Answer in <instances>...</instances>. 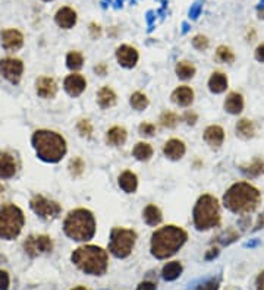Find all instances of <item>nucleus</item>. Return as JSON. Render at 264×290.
<instances>
[{
	"label": "nucleus",
	"mask_w": 264,
	"mask_h": 290,
	"mask_svg": "<svg viewBox=\"0 0 264 290\" xmlns=\"http://www.w3.org/2000/svg\"><path fill=\"white\" fill-rule=\"evenodd\" d=\"M163 152L170 160H179L185 154V144L182 142L181 139H169L165 144Z\"/></svg>",
	"instance_id": "nucleus-20"
},
{
	"label": "nucleus",
	"mask_w": 264,
	"mask_h": 290,
	"mask_svg": "<svg viewBox=\"0 0 264 290\" xmlns=\"http://www.w3.org/2000/svg\"><path fill=\"white\" fill-rule=\"evenodd\" d=\"M116 59H118V62H119L121 66L131 69V68H134V66L137 65V62H138V52H137L134 47L124 44V46L118 47V50H116Z\"/></svg>",
	"instance_id": "nucleus-12"
},
{
	"label": "nucleus",
	"mask_w": 264,
	"mask_h": 290,
	"mask_svg": "<svg viewBox=\"0 0 264 290\" xmlns=\"http://www.w3.org/2000/svg\"><path fill=\"white\" fill-rule=\"evenodd\" d=\"M264 227V213L258 217V221H257V224H255V229L254 230H260V229H263Z\"/></svg>",
	"instance_id": "nucleus-48"
},
{
	"label": "nucleus",
	"mask_w": 264,
	"mask_h": 290,
	"mask_svg": "<svg viewBox=\"0 0 264 290\" xmlns=\"http://www.w3.org/2000/svg\"><path fill=\"white\" fill-rule=\"evenodd\" d=\"M186 232L176 226H166L154 232L152 239V252L156 258L163 260L176 254L186 242Z\"/></svg>",
	"instance_id": "nucleus-2"
},
{
	"label": "nucleus",
	"mask_w": 264,
	"mask_h": 290,
	"mask_svg": "<svg viewBox=\"0 0 264 290\" xmlns=\"http://www.w3.org/2000/svg\"><path fill=\"white\" fill-rule=\"evenodd\" d=\"M257 290H264V271L260 273V276L257 277Z\"/></svg>",
	"instance_id": "nucleus-47"
},
{
	"label": "nucleus",
	"mask_w": 264,
	"mask_h": 290,
	"mask_svg": "<svg viewBox=\"0 0 264 290\" xmlns=\"http://www.w3.org/2000/svg\"><path fill=\"white\" fill-rule=\"evenodd\" d=\"M217 57L224 62V63H232L234 60H235V55H234V52L229 49V47H226V46H220L219 49H217Z\"/></svg>",
	"instance_id": "nucleus-36"
},
{
	"label": "nucleus",
	"mask_w": 264,
	"mask_h": 290,
	"mask_svg": "<svg viewBox=\"0 0 264 290\" xmlns=\"http://www.w3.org/2000/svg\"><path fill=\"white\" fill-rule=\"evenodd\" d=\"M78 131H80V134H81L83 137L90 138L91 134H93V126L90 123V120H87V119L80 120V123H78Z\"/></svg>",
	"instance_id": "nucleus-37"
},
{
	"label": "nucleus",
	"mask_w": 264,
	"mask_h": 290,
	"mask_svg": "<svg viewBox=\"0 0 264 290\" xmlns=\"http://www.w3.org/2000/svg\"><path fill=\"white\" fill-rule=\"evenodd\" d=\"M22 72H24V63L19 59L6 57L0 60V75L11 84L19 82Z\"/></svg>",
	"instance_id": "nucleus-10"
},
{
	"label": "nucleus",
	"mask_w": 264,
	"mask_h": 290,
	"mask_svg": "<svg viewBox=\"0 0 264 290\" xmlns=\"http://www.w3.org/2000/svg\"><path fill=\"white\" fill-rule=\"evenodd\" d=\"M32 147L39 158L47 163H57L66 154V141L52 131H37L32 135Z\"/></svg>",
	"instance_id": "nucleus-3"
},
{
	"label": "nucleus",
	"mask_w": 264,
	"mask_h": 290,
	"mask_svg": "<svg viewBox=\"0 0 264 290\" xmlns=\"http://www.w3.org/2000/svg\"><path fill=\"white\" fill-rule=\"evenodd\" d=\"M84 63V56L80 53V52H70L66 56V65L68 68L72 70H78L81 69Z\"/></svg>",
	"instance_id": "nucleus-32"
},
{
	"label": "nucleus",
	"mask_w": 264,
	"mask_h": 290,
	"mask_svg": "<svg viewBox=\"0 0 264 290\" xmlns=\"http://www.w3.org/2000/svg\"><path fill=\"white\" fill-rule=\"evenodd\" d=\"M56 24L63 29H69L77 24V12L68 6L60 8L55 16Z\"/></svg>",
	"instance_id": "nucleus-17"
},
{
	"label": "nucleus",
	"mask_w": 264,
	"mask_h": 290,
	"mask_svg": "<svg viewBox=\"0 0 264 290\" xmlns=\"http://www.w3.org/2000/svg\"><path fill=\"white\" fill-rule=\"evenodd\" d=\"M172 101H173L175 104L181 106V107H186V106H190V104L194 101V91H193L190 87H186V85L179 87V88H176V90L173 91Z\"/></svg>",
	"instance_id": "nucleus-19"
},
{
	"label": "nucleus",
	"mask_w": 264,
	"mask_h": 290,
	"mask_svg": "<svg viewBox=\"0 0 264 290\" xmlns=\"http://www.w3.org/2000/svg\"><path fill=\"white\" fill-rule=\"evenodd\" d=\"M0 192H2V186H0Z\"/></svg>",
	"instance_id": "nucleus-52"
},
{
	"label": "nucleus",
	"mask_w": 264,
	"mask_h": 290,
	"mask_svg": "<svg viewBox=\"0 0 264 290\" xmlns=\"http://www.w3.org/2000/svg\"><path fill=\"white\" fill-rule=\"evenodd\" d=\"M97 101L101 109H109V107L116 104V94H115V91H113L111 88H109V87H103V88L98 91Z\"/></svg>",
	"instance_id": "nucleus-25"
},
{
	"label": "nucleus",
	"mask_w": 264,
	"mask_h": 290,
	"mask_svg": "<svg viewBox=\"0 0 264 290\" xmlns=\"http://www.w3.org/2000/svg\"><path fill=\"white\" fill-rule=\"evenodd\" d=\"M24 44V35L18 29H6L2 32V46L8 52H16Z\"/></svg>",
	"instance_id": "nucleus-13"
},
{
	"label": "nucleus",
	"mask_w": 264,
	"mask_h": 290,
	"mask_svg": "<svg viewBox=\"0 0 264 290\" xmlns=\"http://www.w3.org/2000/svg\"><path fill=\"white\" fill-rule=\"evenodd\" d=\"M52 240L50 237L46 235H39V236H29L25 243H24V248L29 257H37L43 252H49L52 251Z\"/></svg>",
	"instance_id": "nucleus-11"
},
{
	"label": "nucleus",
	"mask_w": 264,
	"mask_h": 290,
	"mask_svg": "<svg viewBox=\"0 0 264 290\" xmlns=\"http://www.w3.org/2000/svg\"><path fill=\"white\" fill-rule=\"evenodd\" d=\"M16 173L15 158L5 151H0V179H11Z\"/></svg>",
	"instance_id": "nucleus-16"
},
{
	"label": "nucleus",
	"mask_w": 264,
	"mask_h": 290,
	"mask_svg": "<svg viewBox=\"0 0 264 290\" xmlns=\"http://www.w3.org/2000/svg\"><path fill=\"white\" fill-rule=\"evenodd\" d=\"M209 88L211 93L220 94L228 88V78L222 72H214L209 79Z\"/></svg>",
	"instance_id": "nucleus-24"
},
{
	"label": "nucleus",
	"mask_w": 264,
	"mask_h": 290,
	"mask_svg": "<svg viewBox=\"0 0 264 290\" xmlns=\"http://www.w3.org/2000/svg\"><path fill=\"white\" fill-rule=\"evenodd\" d=\"M238 233L237 232H234V230H228L226 233H223L220 237H219V240L222 242L223 245H229V243H232V242H235L238 239Z\"/></svg>",
	"instance_id": "nucleus-39"
},
{
	"label": "nucleus",
	"mask_w": 264,
	"mask_h": 290,
	"mask_svg": "<svg viewBox=\"0 0 264 290\" xmlns=\"http://www.w3.org/2000/svg\"><path fill=\"white\" fill-rule=\"evenodd\" d=\"M2 260H3V258H2V257H0V261H2Z\"/></svg>",
	"instance_id": "nucleus-51"
},
{
	"label": "nucleus",
	"mask_w": 264,
	"mask_h": 290,
	"mask_svg": "<svg viewBox=\"0 0 264 290\" xmlns=\"http://www.w3.org/2000/svg\"><path fill=\"white\" fill-rule=\"evenodd\" d=\"M217 254H219V251H217V249H210V252L206 255V258H207V260H211V258L217 257Z\"/></svg>",
	"instance_id": "nucleus-49"
},
{
	"label": "nucleus",
	"mask_w": 264,
	"mask_h": 290,
	"mask_svg": "<svg viewBox=\"0 0 264 290\" xmlns=\"http://www.w3.org/2000/svg\"><path fill=\"white\" fill-rule=\"evenodd\" d=\"M176 75L181 79H190L195 75V66L190 62H179L176 65Z\"/></svg>",
	"instance_id": "nucleus-31"
},
{
	"label": "nucleus",
	"mask_w": 264,
	"mask_h": 290,
	"mask_svg": "<svg viewBox=\"0 0 264 290\" xmlns=\"http://www.w3.org/2000/svg\"><path fill=\"white\" fill-rule=\"evenodd\" d=\"M9 289V276L6 271L0 270V290H8Z\"/></svg>",
	"instance_id": "nucleus-42"
},
{
	"label": "nucleus",
	"mask_w": 264,
	"mask_h": 290,
	"mask_svg": "<svg viewBox=\"0 0 264 290\" xmlns=\"http://www.w3.org/2000/svg\"><path fill=\"white\" fill-rule=\"evenodd\" d=\"M35 90H37V94L43 98H53L57 93V85L53 78L42 76L35 82Z\"/></svg>",
	"instance_id": "nucleus-15"
},
{
	"label": "nucleus",
	"mask_w": 264,
	"mask_h": 290,
	"mask_svg": "<svg viewBox=\"0 0 264 290\" xmlns=\"http://www.w3.org/2000/svg\"><path fill=\"white\" fill-rule=\"evenodd\" d=\"M29 207L37 216H40L42 219H46V220H53L62 211V208L57 202L52 201V199H47L42 195H35L29 201Z\"/></svg>",
	"instance_id": "nucleus-9"
},
{
	"label": "nucleus",
	"mask_w": 264,
	"mask_h": 290,
	"mask_svg": "<svg viewBox=\"0 0 264 290\" xmlns=\"http://www.w3.org/2000/svg\"><path fill=\"white\" fill-rule=\"evenodd\" d=\"M224 109L231 114H239L244 109V98H242V96L238 94V93H231L229 96L226 97Z\"/></svg>",
	"instance_id": "nucleus-22"
},
{
	"label": "nucleus",
	"mask_w": 264,
	"mask_h": 290,
	"mask_svg": "<svg viewBox=\"0 0 264 290\" xmlns=\"http://www.w3.org/2000/svg\"><path fill=\"white\" fill-rule=\"evenodd\" d=\"M261 201V195L257 188L247 182L232 185L223 195V204L235 214H250L255 211Z\"/></svg>",
	"instance_id": "nucleus-1"
},
{
	"label": "nucleus",
	"mask_w": 264,
	"mask_h": 290,
	"mask_svg": "<svg viewBox=\"0 0 264 290\" xmlns=\"http://www.w3.org/2000/svg\"><path fill=\"white\" fill-rule=\"evenodd\" d=\"M72 263L87 274L101 276L107 270V252L100 246L87 245L81 246L72 254Z\"/></svg>",
	"instance_id": "nucleus-4"
},
{
	"label": "nucleus",
	"mask_w": 264,
	"mask_h": 290,
	"mask_svg": "<svg viewBox=\"0 0 264 290\" xmlns=\"http://www.w3.org/2000/svg\"><path fill=\"white\" fill-rule=\"evenodd\" d=\"M181 273H182V265L181 263H178V261L167 263L166 265L163 267V271H162L163 278H165V280H169V281L176 280L178 277L181 276Z\"/></svg>",
	"instance_id": "nucleus-29"
},
{
	"label": "nucleus",
	"mask_w": 264,
	"mask_h": 290,
	"mask_svg": "<svg viewBox=\"0 0 264 290\" xmlns=\"http://www.w3.org/2000/svg\"><path fill=\"white\" fill-rule=\"evenodd\" d=\"M137 233L134 230L124 229V227H115L110 233V243L109 251L118 258H126L135 245Z\"/></svg>",
	"instance_id": "nucleus-8"
},
{
	"label": "nucleus",
	"mask_w": 264,
	"mask_h": 290,
	"mask_svg": "<svg viewBox=\"0 0 264 290\" xmlns=\"http://www.w3.org/2000/svg\"><path fill=\"white\" fill-rule=\"evenodd\" d=\"M134 157L139 160V161H147L150 160V157L153 155V147L147 142H138L134 148Z\"/></svg>",
	"instance_id": "nucleus-28"
},
{
	"label": "nucleus",
	"mask_w": 264,
	"mask_h": 290,
	"mask_svg": "<svg viewBox=\"0 0 264 290\" xmlns=\"http://www.w3.org/2000/svg\"><path fill=\"white\" fill-rule=\"evenodd\" d=\"M255 59H257L258 62L264 63V44L257 47V50H255Z\"/></svg>",
	"instance_id": "nucleus-44"
},
{
	"label": "nucleus",
	"mask_w": 264,
	"mask_h": 290,
	"mask_svg": "<svg viewBox=\"0 0 264 290\" xmlns=\"http://www.w3.org/2000/svg\"><path fill=\"white\" fill-rule=\"evenodd\" d=\"M72 290H87V289H85V287H75V289Z\"/></svg>",
	"instance_id": "nucleus-50"
},
{
	"label": "nucleus",
	"mask_w": 264,
	"mask_h": 290,
	"mask_svg": "<svg viewBox=\"0 0 264 290\" xmlns=\"http://www.w3.org/2000/svg\"><path fill=\"white\" fill-rule=\"evenodd\" d=\"M241 170L247 178H258L264 173V163L261 160H254L250 166L241 167Z\"/></svg>",
	"instance_id": "nucleus-30"
},
{
	"label": "nucleus",
	"mask_w": 264,
	"mask_h": 290,
	"mask_svg": "<svg viewBox=\"0 0 264 290\" xmlns=\"http://www.w3.org/2000/svg\"><path fill=\"white\" fill-rule=\"evenodd\" d=\"M46 2H49V0H46Z\"/></svg>",
	"instance_id": "nucleus-53"
},
{
	"label": "nucleus",
	"mask_w": 264,
	"mask_h": 290,
	"mask_svg": "<svg viewBox=\"0 0 264 290\" xmlns=\"http://www.w3.org/2000/svg\"><path fill=\"white\" fill-rule=\"evenodd\" d=\"M63 87L66 90V93L72 97H78L83 94V91L87 87V81L84 78L83 75L80 73H72L69 76H66L65 82H63Z\"/></svg>",
	"instance_id": "nucleus-14"
},
{
	"label": "nucleus",
	"mask_w": 264,
	"mask_h": 290,
	"mask_svg": "<svg viewBox=\"0 0 264 290\" xmlns=\"http://www.w3.org/2000/svg\"><path fill=\"white\" fill-rule=\"evenodd\" d=\"M131 106L135 110H144V109L148 107V98L142 93H134L131 96Z\"/></svg>",
	"instance_id": "nucleus-33"
},
{
	"label": "nucleus",
	"mask_w": 264,
	"mask_h": 290,
	"mask_svg": "<svg viewBox=\"0 0 264 290\" xmlns=\"http://www.w3.org/2000/svg\"><path fill=\"white\" fill-rule=\"evenodd\" d=\"M24 213L14 204L0 208V239L12 240L18 237L24 227Z\"/></svg>",
	"instance_id": "nucleus-7"
},
{
	"label": "nucleus",
	"mask_w": 264,
	"mask_h": 290,
	"mask_svg": "<svg viewBox=\"0 0 264 290\" xmlns=\"http://www.w3.org/2000/svg\"><path fill=\"white\" fill-rule=\"evenodd\" d=\"M195 290H219V280H214V278L207 280V281L201 283L200 286H197Z\"/></svg>",
	"instance_id": "nucleus-40"
},
{
	"label": "nucleus",
	"mask_w": 264,
	"mask_h": 290,
	"mask_svg": "<svg viewBox=\"0 0 264 290\" xmlns=\"http://www.w3.org/2000/svg\"><path fill=\"white\" fill-rule=\"evenodd\" d=\"M119 186L128 193H134L138 188V179H137V175L126 170L124 172L121 176H119Z\"/></svg>",
	"instance_id": "nucleus-21"
},
{
	"label": "nucleus",
	"mask_w": 264,
	"mask_h": 290,
	"mask_svg": "<svg viewBox=\"0 0 264 290\" xmlns=\"http://www.w3.org/2000/svg\"><path fill=\"white\" fill-rule=\"evenodd\" d=\"M94 70L97 72L98 75L104 76V75H106V72H107V68H106V65H104V63H100V65H97V66L94 68Z\"/></svg>",
	"instance_id": "nucleus-46"
},
{
	"label": "nucleus",
	"mask_w": 264,
	"mask_h": 290,
	"mask_svg": "<svg viewBox=\"0 0 264 290\" xmlns=\"http://www.w3.org/2000/svg\"><path fill=\"white\" fill-rule=\"evenodd\" d=\"M204 141L213 148H219L224 141V131L217 125H211L204 132Z\"/></svg>",
	"instance_id": "nucleus-18"
},
{
	"label": "nucleus",
	"mask_w": 264,
	"mask_h": 290,
	"mask_svg": "<svg viewBox=\"0 0 264 290\" xmlns=\"http://www.w3.org/2000/svg\"><path fill=\"white\" fill-rule=\"evenodd\" d=\"M178 122H179L178 114H175L172 111H165L160 116V123H162V126H165V128H173V126H176Z\"/></svg>",
	"instance_id": "nucleus-34"
},
{
	"label": "nucleus",
	"mask_w": 264,
	"mask_h": 290,
	"mask_svg": "<svg viewBox=\"0 0 264 290\" xmlns=\"http://www.w3.org/2000/svg\"><path fill=\"white\" fill-rule=\"evenodd\" d=\"M154 132H156V126H154L153 123H147V122H144V123L139 125V134H141V135L153 137Z\"/></svg>",
	"instance_id": "nucleus-41"
},
{
	"label": "nucleus",
	"mask_w": 264,
	"mask_h": 290,
	"mask_svg": "<svg viewBox=\"0 0 264 290\" xmlns=\"http://www.w3.org/2000/svg\"><path fill=\"white\" fill-rule=\"evenodd\" d=\"M142 217L148 226H157L162 221V211L156 205H147L142 213Z\"/></svg>",
	"instance_id": "nucleus-27"
},
{
	"label": "nucleus",
	"mask_w": 264,
	"mask_h": 290,
	"mask_svg": "<svg viewBox=\"0 0 264 290\" xmlns=\"http://www.w3.org/2000/svg\"><path fill=\"white\" fill-rule=\"evenodd\" d=\"M63 229L66 236H69L73 240H78V242L90 240L96 233L94 216L91 214V211L85 208L73 210L66 216Z\"/></svg>",
	"instance_id": "nucleus-5"
},
{
	"label": "nucleus",
	"mask_w": 264,
	"mask_h": 290,
	"mask_svg": "<svg viewBox=\"0 0 264 290\" xmlns=\"http://www.w3.org/2000/svg\"><path fill=\"white\" fill-rule=\"evenodd\" d=\"M183 119H185V122L188 125H194L197 122V119H198V116L195 114L194 111H186L183 114Z\"/></svg>",
	"instance_id": "nucleus-43"
},
{
	"label": "nucleus",
	"mask_w": 264,
	"mask_h": 290,
	"mask_svg": "<svg viewBox=\"0 0 264 290\" xmlns=\"http://www.w3.org/2000/svg\"><path fill=\"white\" fill-rule=\"evenodd\" d=\"M194 224L198 230H209L220 224V207L214 196H200L194 207Z\"/></svg>",
	"instance_id": "nucleus-6"
},
{
	"label": "nucleus",
	"mask_w": 264,
	"mask_h": 290,
	"mask_svg": "<svg viewBox=\"0 0 264 290\" xmlns=\"http://www.w3.org/2000/svg\"><path fill=\"white\" fill-rule=\"evenodd\" d=\"M84 169H85V164H84L83 158L75 157L73 160H70L69 170H70V175H72V176H75V178L81 176V175H83Z\"/></svg>",
	"instance_id": "nucleus-35"
},
{
	"label": "nucleus",
	"mask_w": 264,
	"mask_h": 290,
	"mask_svg": "<svg viewBox=\"0 0 264 290\" xmlns=\"http://www.w3.org/2000/svg\"><path fill=\"white\" fill-rule=\"evenodd\" d=\"M193 44L197 50H206L209 47V40L206 35H195L194 40H193Z\"/></svg>",
	"instance_id": "nucleus-38"
},
{
	"label": "nucleus",
	"mask_w": 264,
	"mask_h": 290,
	"mask_svg": "<svg viewBox=\"0 0 264 290\" xmlns=\"http://www.w3.org/2000/svg\"><path fill=\"white\" fill-rule=\"evenodd\" d=\"M137 290H156V284H154V283H150V281H144V283L139 284Z\"/></svg>",
	"instance_id": "nucleus-45"
},
{
	"label": "nucleus",
	"mask_w": 264,
	"mask_h": 290,
	"mask_svg": "<svg viewBox=\"0 0 264 290\" xmlns=\"http://www.w3.org/2000/svg\"><path fill=\"white\" fill-rule=\"evenodd\" d=\"M237 134L242 139H250L255 134V126L248 119H241L237 123Z\"/></svg>",
	"instance_id": "nucleus-26"
},
{
	"label": "nucleus",
	"mask_w": 264,
	"mask_h": 290,
	"mask_svg": "<svg viewBox=\"0 0 264 290\" xmlns=\"http://www.w3.org/2000/svg\"><path fill=\"white\" fill-rule=\"evenodd\" d=\"M126 137H128V134H126L125 128H122V126H113V128H110V129L107 131V134H106V141H107V144L116 147V145L125 144Z\"/></svg>",
	"instance_id": "nucleus-23"
}]
</instances>
